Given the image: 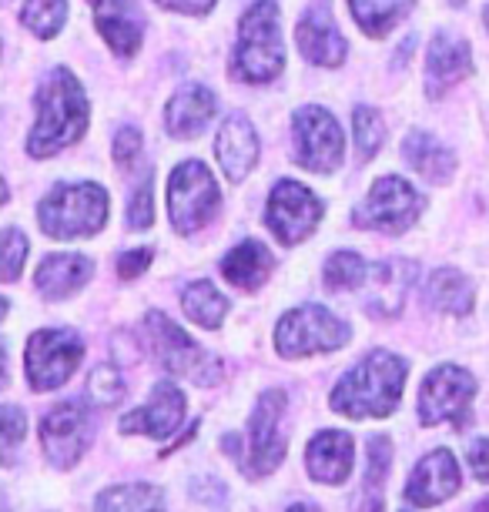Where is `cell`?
Wrapping results in <instances>:
<instances>
[{
	"mask_svg": "<svg viewBox=\"0 0 489 512\" xmlns=\"http://www.w3.org/2000/svg\"><path fill=\"white\" fill-rule=\"evenodd\" d=\"M37 111H41L37 128L27 141V151L34 158H47V154L81 141L84 128H88V98H84L78 77L64 67L47 74V81L37 91Z\"/></svg>",
	"mask_w": 489,
	"mask_h": 512,
	"instance_id": "7a4b0ae2",
	"label": "cell"
},
{
	"mask_svg": "<svg viewBox=\"0 0 489 512\" xmlns=\"http://www.w3.org/2000/svg\"><path fill=\"white\" fill-rule=\"evenodd\" d=\"M91 272H94L91 258L64 251V255L44 258L34 275V285L47 302H61V298H71L74 292H81V288L88 285Z\"/></svg>",
	"mask_w": 489,
	"mask_h": 512,
	"instance_id": "44dd1931",
	"label": "cell"
},
{
	"mask_svg": "<svg viewBox=\"0 0 489 512\" xmlns=\"http://www.w3.org/2000/svg\"><path fill=\"white\" fill-rule=\"evenodd\" d=\"M352 131H356L359 158H372L382 148V138H386V128H382L379 114L372 108H356V114H352Z\"/></svg>",
	"mask_w": 489,
	"mask_h": 512,
	"instance_id": "e575fe53",
	"label": "cell"
},
{
	"mask_svg": "<svg viewBox=\"0 0 489 512\" xmlns=\"http://www.w3.org/2000/svg\"><path fill=\"white\" fill-rule=\"evenodd\" d=\"M466 459H469V469H473V476H476L479 482H486V486H489V439H476V442H469Z\"/></svg>",
	"mask_w": 489,
	"mask_h": 512,
	"instance_id": "ab89813d",
	"label": "cell"
},
{
	"mask_svg": "<svg viewBox=\"0 0 489 512\" xmlns=\"http://www.w3.org/2000/svg\"><path fill=\"white\" fill-rule=\"evenodd\" d=\"M151 255H155V251H151V248L124 251L121 262H118V275L124 278V282H131V278H138V275L145 272V268L151 265Z\"/></svg>",
	"mask_w": 489,
	"mask_h": 512,
	"instance_id": "f35d334b",
	"label": "cell"
},
{
	"mask_svg": "<svg viewBox=\"0 0 489 512\" xmlns=\"http://www.w3.org/2000/svg\"><path fill=\"white\" fill-rule=\"evenodd\" d=\"M27 262V238L17 228H7L4 235V282H17Z\"/></svg>",
	"mask_w": 489,
	"mask_h": 512,
	"instance_id": "d590c367",
	"label": "cell"
},
{
	"mask_svg": "<svg viewBox=\"0 0 489 512\" xmlns=\"http://www.w3.org/2000/svg\"><path fill=\"white\" fill-rule=\"evenodd\" d=\"M483 24L489 27V7H486V11H483Z\"/></svg>",
	"mask_w": 489,
	"mask_h": 512,
	"instance_id": "f6af8a7d",
	"label": "cell"
},
{
	"mask_svg": "<svg viewBox=\"0 0 489 512\" xmlns=\"http://www.w3.org/2000/svg\"><path fill=\"white\" fill-rule=\"evenodd\" d=\"M84 355V342L71 328H41L27 338L24 369L34 392H51L71 379Z\"/></svg>",
	"mask_w": 489,
	"mask_h": 512,
	"instance_id": "ba28073f",
	"label": "cell"
},
{
	"mask_svg": "<svg viewBox=\"0 0 489 512\" xmlns=\"http://www.w3.org/2000/svg\"><path fill=\"white\" fill-rule=\"evenodd\" d=\"M218 191L212 171L198 161H185L175 168V175L168 181V211H171V225H175L181 235L188 231L205 228L212 215L218 211Z\"/></svg>",
	"mask_w": 489,
	"mask_h": 512,
	"instance_id": "9c48e42d",
	"label": "cell"
},
{
	"mask_svg": "<svg viewBox=\"0 0 489 512\" xmlns=\"http://www.w3.org/2000/svg\"><path fill=\"white\" fill-rule=\"evenodd\" d=\"M88 399L94 405H101V409H111V405H118L124 399V382H121V372L114 369V365L101 362L98 369L91 372V379H88Z\"/></svg>",
	"mask_w": 489,
	"mask_h": 512,
	"instance_id": "836d02e7",
	"label": "cell"
},
{
	"mask_svg": "<svg viewBox=\"0 0 489 512\" xmlns=\"http://www.w3.org/2000/svg\"><path fill=\"white\" fill-rule=\"evenodd\" d=\"M138 151H141V134L134 131V128L118 131V138H114V161L128 164V161L138 158Z\"/></svg>",
	"mask_w": 489,
	"mask_h": 512,
	"instance_id": "60d3db41",
	"label": "cell"
},
{
	"mask_svg": "<svg viewBox=\"0 0 489 512\" xmlns=\"http://www.w3.org/2000/svg\"><path fill=\"white\" fill-rule=\"evenodd\" d=\"M272 272V251L262 241H242L222 258V275L242 292H255Z\"/></svg>",
	"mask_w": 489,
	"mask_h": 512,
	"instance_id": "cb8c5ba5",
	"label": "cell"
},
{
	"mask_svg": "<svg viewBox=\"0 0 489 512\" xmlns=\"http://www.w3.org/2000/svg\"><path fill=\"white\" fill-rule=\"evenodd\" d=\"M158 4L168 7V11H178V14H208L215 0H158Z\"/></svg>",
	"mask_w": 489,
	"mask_h": 512,
	"instance_id": "b9f144b4",
	"label": "cell"
},
{
	"mask_svg": "<svg viewBox=\"0 0 489 512\" xmlns=\"http://www.w3.org/2000/svg\"><path fill=\"white\" fill-rule=\"evenodd\" d=\"M402 154H406V161L419 171V175H423L426 181H436V185L439 181H446L456 168L453 151L443 148L436 138H429V134H423V131L409 134L406 144H402Z\"/></svg>",
	"mask_w": 489,
	"mask_h": 512,
	"instance_id": "83f0119b",
	"label": "cell"
},
{
	"mask_svg": "<svg viewBox=\"0 0 489 512\" xmlns=\"http://www.w3.org/2000/svg\"><path fill=\"white\" fill-rule=\"evenodd\" d=\"M27 436V419L17 405H7L4 409V456L11 459V452L21 446V439Z\"/></svg>",
	"mask_w": 489,
	"mask_h": 512,
	"instance_id": "74e56055",
	"label": "cell"
},
{
	"mask_svg": "<svg viewBox=\"0 0 489 512\" xmlns=\"http://www.w3.org/2000/svg\"><path fill=\"white\" fill-rule=\"evenodd\" d=\"M91 439H94V415L88 409V402L81 399L57 402L41 422V446L54 469L78 466L81 456L91 446Z\"/></svg>",
	"mask_w": 489,
	"mask_h": 512,
	"instance_id": "30bf717a",
	"label": "cell"
},
{
	"mask_svg": "<svg viewBox=\"0 0 489 512\" xmlns=\"http://www.w3.org/2000/svg\"><path fill=\"white\" fill-rule=\"evenodd\" d=\"M218 108L215 94L208 88H198V84H191V88L178 91L175 98L168 101L165 108V128L168 134H175V138H195L208 128V121H212V114Z\"/></svg>",
	"mask_w": 489,
	"mask_h": 512,
	"instance_id": "603a6c76",
	"label": "cell"
},
{
	"mask_svg": "<svg viewBox=\"0 0 489 512\" xmlns=\"http://www.w3.org/2000/svg\"><path fill=\"white\" fill-rule=\"evenodd\" d=\"M292 141H295V161L302 168L315 171V175H332L342 164V148H345L342 128L329 111L302 108L295 114Z\"/></svg>",
	"mask_w": 489,
	"mask_h": 512,
	"instance_id": "7c38bea8",
	"label": "cell"
},
{
	"mask_svg": "<svg viewBox=\"0 0 489 512\" xmlns=\"http://www.w3.org/2000/svg\"><path fill=\"white\" fill-rule=\"evenodd\" d=\"M426 302L449 315H469L476 305V292L469 278L456 268H439L426 282Z\"/></svg>",
	"mask_w": 489,
	"mask_h": 512,
	"instance_id": "484cf974",
	"label": "cell"
},
{
	"mask_svg": "<svg viewBox=\"0 0 489 512\" xmlns=\"http://www.w3.org/2000/svg\"><path fill=\"white\" fill-rule=\"evenodd\" d=\"M463 486L459 476V462L449 449H436L429 456L419 459L416 472L406 482V502L416 509H433L443 506L449 496H456V489Z\"/></svg>",
	"mask_w": 489,
	"mask_h": 512,
	"instance_id": "9a60e30c",
	"label": "cell"
},
{
	"mask_svg": "<svg viewBox=\"0 0 489 512\" xmlns=\"http://www.w3.org/2000/svg\"><path fill=\"white\" fill-rule=\"evenodd\" d=\"M185 405H188L185 392H181L178 385L158 382L151 399L141 405V409H134L131 415L121 419V432H128V436L134 432V436H151V439L165 442L181 425V419H185Z\"/></svg>",
	"mask_w": 489,
	"mask_h": 512,
	"instance_id": "2e32d148",
	"label": "cell"
},
{
	"mask_svg": "<svg viewBox=\"0 0 489 512\" xmlns=\"http://www.w3.org/2000/svg\"><path fill=\"white\" fill-rule=\"evenodd\" d=\"M366 272H369V265L362 262L356 251H335L322 268V278L332 292H349V288H359L366 282Z\"/></svg>",
	"mask_w": 489,
	"mask_h": 512,
	"instance_id": "1f68e13d",
	"label": "cell"
},
{
	"mask_svg": "<svg viewBox=\"0 0 489 512\" xmlns=\"http://www.w3.org/2000/svg\"><path fill=\"white\" fill-rule=\"evenodd\" d=\"M289 512H322V509L312 506V502H295V506H289Z\"/></svg>",
	"mask_w": 489,
	"mask_h": 512,
	"instance_id": "7bdbcfd3",
	"label": "cell"
},
{
	"mask_svg": "<svg viewBox=\"0 0 489 512\" xmlns=\"http://www.w3.org/2000/svg\"><path fill=\"white\" fill-rule=\"evenodd\" d=\"M285 399L282 389H268L258 399L252 419H248V446L238 466L245 469L248 479H262L268 472H275L285 459Z\"/></svg>",
	"mask_w": 489,
	"mask_h": 512,
	"instance_id": "52a82bcc",
	"label": "cell"
},
{
	"mask_svg": "<svg viewBox=\"0 0 489 512\" xmlns=\"http://www.w3.org/2000/svg\"><path fill=\"white\" fill-rule=\"evenodd\" d=\"M349 7L362 31L379 41V37H386L409 14L412 0H349Z\"/></svg>",
	"mask_w": 489,
	"mask_h": 512,
	"instance_id": "4dcf8cb0",
	"label": "cell"
},
{
	"mask_svg": "<svg viewBox=\"0 0 489 512\" xmlns=\"http://www.w3.org/2000/svg\"><path fill=\"white\" fill-rule=\"evenodd\" d=\"M469 44L459 41L453 34H436L433 44H429V57H426V88L433 98L446 94L456 81H463L469 74Z\"/></svg>",
	"mask_w": 489,
	"mask_h": 512,
	"instance_id": "ffe728a7",
	"label": "cell"
},
{
	"mask_svg": "<svg viewBox=\"0 0 489 512\" xmlns=\"http://www.w3.org/2000/svg\"><path fill=\"white\" fill-rule=\"evenodd\" d=\"M181 308H185V315L201 328H222L228 315L225 295L218 292L212 282H191L185 292H181Z\"/></svg>",
	"mask_w": 489,
	"mask_h": 512,
	"instance_id": "f546056e",
	"label": "cell"
},
{
	"mask_svg": "<svg viewBox=\"0 0 489 512\" xmlns=\"http://www.w3.org/2000/svg\"><path fill=\"white\" fill-rule=\"evenodd\" d=\"M285 67V44L278 31V7L272 0H258L248 7L238 27V47L232 57V74L238 81L262 84L282 74Z\"/></svg>",
	"mask_w": 489,
	"mask_h": 512,
	"instance_id": "3957f363",
	"label": "cell"
},
{
	"mask_svg": "<svg viewBox=\"0 0 489 512\" xmlns=\"http://www.w3.org/2000/svg\"><path fill=\"white\" fill-rule=\"evenodd\" d=\"M476 399V379L459 365H439L426 375L419 392V415L423 425H466L469 405Z\"/></svg>",
	"mask_w": 489,
	"mask_h": 512,
	"instance_id": "8fae6325",
	"label": "cell"
},
{
	"mask_svg": "<svg viewBox=\"0 0 489 512\" xmlns=\"http://www.w3.org/2000/svg\"><path fill=\"white\" fill-rule=\"evenodd\" d=\"M349 325L322 305H299L275 328V345L285 359H305V355L335 352L349 342Z\"/></svg>",
	"mask_w": 489,
	"mask_h": 512,
	"instance_id": "8992f818",
	"label": "cell"
},
{
	"mask_svg": "<svg viewBox=\"0 0 489 512\" xmlns=\"http://www.w3.org/2000/svg\"><path fill=\"white\" fill-rule=\"evenodd\" d=\"M155 221V201H151V178H145V185L131 195L128 201V225L134 231H145Z\"/></svg>",
	"mask_w": 489,
	"mask_h": 512,
	"instance_id": "8d00e7d4",
	"label": "cell"
},
{
	"mask_svg": "<svg viewBox=\"0 0 489 512\" xmlns=\"http://www.w3.org/2000/svg\"><path fill=\"white\" fill-rule=\"evenodd\" d=\"M94 21L114 54L128 57L141 47V11L138 0H94Z\"/></svg>",
	"mask_w": 489,
	"mask_h": 512,
	"instance_id": "d6986e66",
	"label": "cell"
},
{
	"mask_svg": "<svg viewBox=\"0 0 489 512\" xmlns=\"http://www.w3.org/2000/svg\"><path fill=\"white\" fill-rule=\"evenodd\" d=\"M265 221L282 245H299V241L309 238L315 225L322 221V201L305 185L278 181L272 198H268Z\"/></svg>",
	"mask_w": 489,
	"mask_h": 512,
	"instance_id": "5bb4252c",
	"label": "cell"
},
{
	"mask_svg": "<svg viewBox=\"0 0 489 512\" xmlns=\"http://www.w3.org/2000/svg\"><path fill=\"white\" fill-rule=\"evenodd\" d=\"M98 512H165V496L161 489L148 486V482H128V486L104 489L98 502Z\"/></svg>",
	"mask_w": 489,
	"mask_h": 512,
	"instance_id": "f1b7e54d",
	"label": "cell"
},
{
	"mask_svg": "<svg viewBox=\"0 0 489 512\" xmlns=\"http://www.w3.org/2000/svg\"><path fill=\"white\" fill-rule=\"evenodd\" d=\"M215 154L228 181H242L252 171V164L258 158V138L242 114H232L228 121H222L215 138Z\"/></svg>",
	"mask_w": 489,
	"mask_h": 512,
	"instance_id": "7402d4cb",
	"label": "cell"
},
{
	"mask_svg": "<svg viewBox=\"0 0 489 512\" xmlns=\"http://www.w3.org/2000/svg\"><path fill=\"white\" fill-rule=\"evenodd\" d=\"M389 462H392V442H389V436H372L369 439L366 479H362V489H359V499H356V512H382V506H386Z\"/></svg>",
	"mask_w": 489,
	"mask_h": 512,
	"instance_id": "4316f807",
	"label": "cell"
},
{
	"mask_svg": "<svg viewBox=\"0 0 489 512\" xmlns=\"http://www.w3.org/2000/svg\"><path fill=\"white\" fill-rule=\"evenodd\" d=\"M473 512H489V496H486V499H483V502H479V506H476V509H473Z\"/></svg>",
	"mask_w": 489,
	"mask_h": 512,
	"instance_id": "ee69618b",
	"label": "cell"
},
{
	"mask_svg": "<svg viewBox=\"0 0 489 512\" xmlns=\"http://www.w3.org/2000/svg\"><path fill=\"white\" fill-rule=\"evenodd\" d=\"M145 342L151 355L165 365L171 375H181V379L195 382V385H215L222 369H218L215 355H208L201 349L198 342H191V338L181 332V328L171 322L168 315L161 312H148L145 318Z\"/></svg>",
	"mask_w": 489,
	"mask_h": 512,
	"instance_id": "5b68a950",
	"label": "cell"
},
{
	"mask_svg": "<svg viewBox=\"0 0 489 512\" xmlns=\"http://www.w3.org/2000/svg\"><path fill=\"white\" fill-rule=\"evenodd\" d=\"M295 41H299V51L309 57L312 64L339 67L345 61V41H342L339 27H335L329 4H315L302 14L299 27H295Z\"/></svg>",
	"mask_w": 489,
	"mask_h": 512,
	"instance_id": "e0dca14e",
	"label": "cell"
},
{
	"mask_svg": "<svg viewBox=\"0 0 489 512\" xmlns=\"http://www.w3.org/2000/svg\"><path fill=\"white\" fill-rule=\"evenodd\" d=\"M352 459H356V442H352L349 432L339 429H325L319 432L309 449H305V466H309V476L322 486H342L352 472Z\"/></svg>",
	"mask_w": 489,
	"mask_h": 512,
	"instance_id": "ac0fdd59",
	"label": "cell"
},
{
	"mask_svg": "<svg viewBox=\"0 0 489 512\" xmlns=\"http://www.w3.org/2000/svg\"><path fill=\"white\" fill-rule=\"evenodd\" d=\"M409 365L386 349H376L332 389V409L349 419H386L402 402Z\"/></svg>",
	"mask_w": 489,
	"mask_h": 512,
	"instance_id": "6da1fadb",
	"label": "cell"
},
{
	"mask_svg": "<svg viewBox=\"0 0 489 512\" xmlns=\"http://www.w3.org/2000/svg\"><path fill=\"white\" fill-rule=\"evenodd\" d=\"M416 272L409 262H382L372 268L369 282V312L372 315H396L406 302L409 282L406 278Z\"/></svg>",
	"mask_w": 489,
	"mask_h": 512,
	"instance_id": "d4e9b609",
	"label": "cell"
},
{
	"mask_svg": "<svg viewBox=\"0 0 489 512\" xmlns=\"http://www.w3.org/2000/svg\"><path fill=\"white\" fill-rule=\"evenodd\" d=\"M67 21V0H27L24 4V24L41 41L54 37Z\"/></svg>",
	"mask_w": 489,
	"mask_h": 512,
	"instance_id": "d6a6232c",
	"label": "cell"
},
{
	"mask_svg": "<svg viewBox=\"0 0 489 512\" xmlns=\"http://www.w3.org/2000/svg\"><path fill=\"white\" fill-rule=\"evenodd\" d=\"M419 215H423V198H419L402 178L386 175L372 185L369 198L356 208L352 218H356L359 228L406 231Z\"/></svg>",
	"mask_w": 489,
	"mask_h": 512,
	"instance_id": "4fadbf2b",
	"label": "cell"
},
{
	"mask_svg": "<svg viewBox=\"0 0 489 512\" xmlns=\"http://www.w3.org/2000/svg\"><path fill=\"white\" fill-rule=\"evenodd\" d=\"M111 201L101 185H57L41 201V228L54 238H88L98 235L108 221Z\"/></svg>",
	"mask_w": 489,
	"mask_h": 512,
	"instance_id": "277c9868",
	"label": "cell"
}]
</instances>
